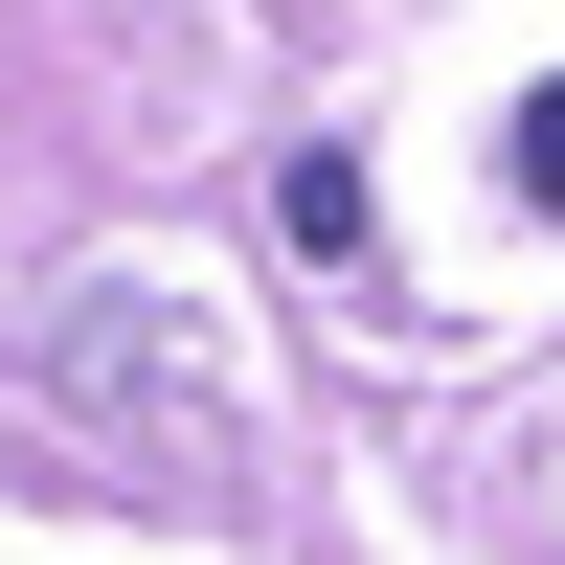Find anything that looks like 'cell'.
<instances>
[{"instance_id":"1","label":"cell","mask_w":565,"mask_h":565,"mask_svg":"<svg viewBox=\"0 0 565 565\" xmlns=\"http://www.w3.org/2000/svg\"><path fill=\"white\" fill-rule=\"evenodd\" d=\"M521 204H565V90H521Z\"/></svg>"}]
</instances>
